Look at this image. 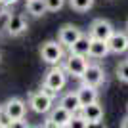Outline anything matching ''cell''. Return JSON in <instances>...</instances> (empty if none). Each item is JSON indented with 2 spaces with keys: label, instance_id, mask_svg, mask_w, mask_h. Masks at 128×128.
Instances as JSON below:
<instances>
[{
  "label": "cell",
  "instance_id": "obj_1",
  "mask_svg": "<svg viewBox=\"0 0 128 128\" xmlns=\"http://www.w3.org/2000/svg\"><path fill=\"white\" fill-rule=\"evenodd\" d=\"M40 58L48 65H59L63 61V44L59 40H46L40 46Z\"/></svg>",
  "mask_w": 128,
  "mask_h": 128
},
{
  "label": "cell",
  "instance_id": "obj_2",
  "mask_svg": "<svg viewBox=\"0 0 128 128\" xmlns=\"http://www.w3.org/2000/svg\"><path fill=\"white\" fill-rule=\"evenodd\" d=\"M65 84H67V71L63 67H59V65H52V69L44 76L42 86H46V88H50V90L59 94L65 88Z\"/></svg>",
  "mask_w": 128,
  "mask_h": 128
},
{
  "label": "cell",
  "instance_id": "obj_3",
  "mask_svg": "<svg viewBox=\"0 0 128 128\" xmlns=\"http://www.w3.org/2000/svg\"><path fill=\"white\" fill-rule=\"evenodd\" d=\"M88 56H80V54H73L71 52L67 56V59L63 61V69L67 71V75L75 76V78H82L86 67H88Z\"/></svg>",
  "mask_w": 128,
  "mask_h": 128
},
{
  "label": "cell",
  "instance_id": "obj_4",
  "mask_svg": "<svg viewBox=\"0 0 128 128\" xmlns=\"http://www.w3.org/2000/svg\"><path fill=\"white\" fill-rule=\"evenodd\" d=\"M29 105H31V109L34 113L46 115V113H50V109H52V105H54V98L40 88V90L32 92L31 96H29Z\"/></svg>",
  "mask_w": 128,
  "mask_h": 128
},
{
  "label": "cell",
  "instance_id": "obj_5",
  "mask_svg": "<svg viewBox=\"0 0 128 128\" xmlns=\"http://www.w3.org/2000/svg\"><path fill=\"white\" fill-rule=\"evenodd\" d=\"M73 117V113L67 111L63 105H56L50 109L48 113V118H46V122L44 126H52V128H63V126H69V120Z\"/></svg>",
  "mask_w": 128,
  "mask_h": 128
},
{
  "label": "cell",
  "instance_id": "obj_6",
  "mask_svg": "<svg viewBox=\"0 0 128 128\" xmlns=\"http://www.w3.org/2000/svg\"><path fill=\"white\" fill-rule=\"evenodd\" d=\"M80 80H82L84 84L100 88V86L105 82V71H103V67L100 63H88V67H86V71H84V75H82Z\"/></svg>",
  "mask_w": 128,
  "mask_h": 128
},
{
  "label": "cell",
  "instance_id": "obj_7",
  "mask_svg": "<svg viewBox=\"0 0 128 128\" xmlns=\"http://www.w3.org/2000/svg\"><path fill=\"white\" fill-rule=\"evenodd\" d=\"M29 29V23H27L25 16L23 14H10L8 19H6V31L10 36H19Z\"/></svg>",
  "mask_w": 128,
  "mask_h": 128
},
{
  "label": "cell",
  "instance_id": "obj_8",
  "mask_svg": "<svg viewBox=\"0 0 128 128\" xmlns=\"http://www.w3.org/2000/svg\"><path fill=\"white\" fill-rule=\"evenodd\" d=\"M82 34H84V32H82V29H78L76 25H71V23H69V25H63L61 29H59L58 40L63 44V46L71 48V46H73V44H75L76 40L82 36Z\"/></svg>",
  "mask_w": 128,
  "mask_h": 128
},
{
  "label": "cell",
  "instance_id": "obj_9",
  "mask_svg": "<svg viewBox=\"0 0 128 128\" xmlns=\"http://www.w3.org/2000/svg\"><path fill=\"white\" fill-rule=\"evenodd\" d=\"M113 32H115V29H113V25L107 19H94L90 25V31H88V34H90L92 38H100V40H107V38L111 36Z\"/></svg>",
  "mask_w": 128,
  "mask_h": 128
},
{
  "label": "cell",
  "instance_id": "obj_10",
  "mask_svg": "<svg viewBox=\"0 0 128 128\" xmlns=\"http://www.w3.org/2000/svg\"><path fill=\"white\" fill-rule=\"evenodd\" d=\"M107 46L111 54H124L128 52V34L122 31H115L107 38Z\"/></svg>",
  "mask_w": 128,
  "mask_h": 128
},
{
  "label": "cell",
  "instance_id": "obj_11",
  "mask_svg": "<svg viewBox=\"0 0 128 128\" xmlns=\"http://www.w3.org/2000/svg\"><path fill=\"white\" fill-rule=\"evenodd\" d=\"M6 111H8V115L12 117V120L16 122V120H21V118H25V111H27V105L23 100H19V98H12V100H8V102L4 103Z\"/></svg>",
  "mask_w": 128,
  "mask_h": 128
},
{
  "label": "cell",
  "instance_id": "obj_12",
  "mask_svg": "<svg viewBox=\"0 0 128 128\" xmlns=\"http://www.w3.org/2000/svg\"><path fill=\"white\" fill-rule=\"evenodd\" d=\"M80 113L84 115V118L88 120L90 124H100L103 118V107L100 105V102H94V103H88L80 109Z\"/></svg>",
  "mask_w": 128,
  "mask_h": 128
},
{
  "label": "cell",
  "instance_id": "obj_13",
  "mask_svg": "<svg viewBox=\"0 0 128 128\" xmlns=\"http://www.w3.org/2000/svg\"><path fill=\"white\" fill-rule=\"evenodd\" d=\"M76 94H78V100H80V105L84 107V105H88V103H94V102H98V88L96 86H90V84H82L76 88Z\"/></svg>",
  "mask_w": 128,
  "mask_h": 128
},
{
  "label": "cell",
  "instance_id": "obj_14",
  "mask_svg": "<svg viewBox=\"0 0 128 128\" xmlns=\"http://www.w3.org/2000/svg\"><path fill=\"white\" fill-rule=\"evenodd\" d=\"M59 105H63L65 109H67V111H71V113H78L80 109H82L76 90H75V92H67V94H63V96L59 98Z\"/></svg>",
  "mask_w": 128,
  "mask_h": 128
},
{
  "label": "cell",
  "instance_id": "obj_15",
  "mask_svg": "<svg viewBox=\"0 0 128 128\" xmlns=\"http://www.w3.org/2000/svg\"><path fill=\"white\" fill-rule=\"evenodd\" d=\"M109 54V46H107V40H100V38H92L90 36V52L88 56L94 59H102Z\"/></svg>",
  "mask_w": 128,
  "mask_h": 128
},
{
  "label": "cell",
  "instance_id": "obj_16",
  "mask_svg": "<svg viewBox=\"0 0 128 128\" xmlns=\"http://www.w3.org/2000/svg\"><path fill=\"white\" fill-rule=\"evenodd\" d=\"M25 8H27V12H29L32 17H42L44 14L48 12V8H46V2H44V0H27Z\"/></svg>",
  "mask_w": 128,
  "mask_h": 128
},
{
  "label": "cell",
  "instance_id": "obj_17",
  "mask_svg": "<svg viewBox=\"0 0 128 128\" xmlns=\"http://www.w3.org/2000/svg\"><path fill=\"white\" fill-rule=\"evenodd\" d=\"M71 52L73 54H80V56H88L90 52V34H82V36L76 40L73 46H71Z\"/></svg>",
  "mask_w": 128,
  "mask_h": 128
},
{
  "label": "cell",
  "instance_id": "obj_18",
  "mask_svg": "<svg viewBox=\"0 0 128 128\" xmlns=\"http://www.w3.org/2000/svg\"><path fill=\"white\" fill-rule=\"evenodd\" d=\"M88 126H92L88 120L84 118V115L82 113H73V117H71V120H69V128H88Z\"/></svg>",
  "mask_w": 128,
  "mask_h": 128
},
{
  "label": "cell",
  "instance_id": "obj_19",
  "mask_svg": "<svg viewBox=\"0 0 128 128\" xmlns=\"http://www.w3.org/2000/svg\"><path fill=\"white\" fill-rule=\"evenodd\" d=\"M69 6L75 12H88L94 6V0H69Z\"/></svg>",
  "mask_w": 128,
  "mask_h": 128
},
{
  "label": "cell",
  "instance_id": "obj_20",
  "mask_svg": "<svg viewBox=\"0 0 128 128\" xmlns=\"http://www.w3.org/2000/svg\"><path fill=\"white\" fill-rule=\"evenodd\" d=\"M117 78L120 82H126L128 84V59H124V61H120L117 65Z\"/></svg>",
  "mask_w": 128,
  "mask_h": 128
},
{
  "label": "cell",
  "instance_id": "obj_21",
  "mask_svg": "<svg viewBox=\"0 0 128 128\" xmlns=\"http://www.w3.org/2000/svg\"><path fill=\"white\" fill-rule=\"evenodd\" d=\"M14 126V120H12V117L8 115V111H6L4 105H0V128H12Z\"/></svg>",
  "mask_w": 128,
  "mask_h": 128
},
{
  "label": "cell",
  "instance_id": "obj_22",
  "mask_svg": "<svg viewBox=\"0 0 128 128\" xmlns=\"http://www.w3.org/2000/svg\"><path fill=\"white\" fill-rule=\"evenodd\" d=\"M44 2H46L48 12H59L65 6V0H44Z\"/></svg>",
  "mask_w": 128,
  "mask_h": 128
},
{
  "label": "cell",
  "instance_id": "obj_23",
  "mask_svg": "<svg viewBox=\"0 0 128 128\" xmlns=\"http://www.w3.org/2000/svg\"><path fill=\"white\" fill-rule=\"evenodd\" d=\"M17 0H2L0 4H4V6H12V4H16Z\"/></svg>",
  "mask_w": 128,
  "mask_h": 128
},
{
  "label": "cell",
  "instance_id": "obj_24",
  "mask_svg": "<svg viewBox=\"0 0 128 128\" xmlns=\"http://www.w3.org/2000/svg\"><path fill=\"white\" fill-rule=\"evenodd\" d=\"M120 126H122V128H128V117H124L122 120H120Z\"/></svg>",
  "mask_w": 128,
  "mask_h": 128
},
{
  "label": "cell",
  "instance_id": "obj_25",
  "mask_svg": "<svg viewBox=\"0 0 128 128\" xmlns=\"http://www.w3.org/2000/svg\"><path fill=\"white\" fill-rule=\"evenodd\" d=\"M0 2H2V0H0Z\"/></svg>",
  "mask_w": 128,
  "mask_h": 128
}]
</instances>
